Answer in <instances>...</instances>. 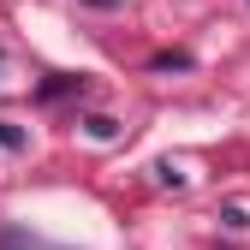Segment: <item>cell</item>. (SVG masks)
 Wrapping results in <instances>:
<instances>
[{"instance_id":"6da1fadb","label":"cell","mask_w":250,"mask_h":250,"mask_svg":"<svg viewBox=\"0 0 250 250\" xmlns=\"http://www.w3.org/2000/svg\"><path fill=\"white\" fill-rule=\"evenodd\" d=\"M0 250H48L36 232H24V227H6V232H0Z\"/></svg>"},{"instance_id":"7a4b0ae2","label":"cell","mask_w":250,"mask_h":250,"mask_svg":"<svg viewBox=\"0 0 250 250\" xmlns=\"http://www.w3.org/2000/svg\"><path fill=\"white\" fill-rule=\"evenodd\" d=\"M83 131H89V137H102V143H107V137L119 131V119H107V113H89V119H83Z\"/></svg>"},{"instance_id":"5b68a950","label":"cell","mask_w":250,"mask_h":250,"mask_svg":"<svg viewBox=\"0 0 250 250\" xmlns=\"http://www.w3.org/2000/svg\"><path fill=\"white\" fill-rule=\"evenodd\" d=\"M83 6H102V12H113V6H119V0H83Z\"/></svg>"},{"instance_id":"3957f363","label":"cell","mask_w":250,"mask_h":250,"mask_svg":"<svg viewBox=\"0 0 250 250\" xmlns=\"http://www.w3.org/2000/svg\"><path fill=\"white\" fill-rule=\"evenodd\" d=\"M72 89H83V78H48V83H42V102H54V96H72Z\"/></svg>"},{"instance_id":"277c9868","label":"cell","mask_w":250,"mask_h":250,"mask_svg":"<svg viewBox=\"0 0 250 250\" xmlns=\"http://www.w3.org/2000/svg\"><path fill=\"white\" fill-rule=\"evenodd\" d=\"M0 149H24V131H18L12 119H0Z\"/></svg>"}]
</instances>
